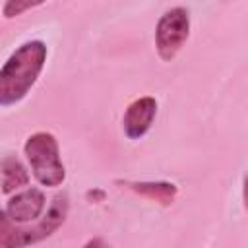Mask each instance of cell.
Masks as SVG:
<instances>
[{
    "label": "cell",
    "mask_w": 248,
    "mask_h": 248,
    "mask_svg": "<svg viewBox=\"0 0 248 248\" xmlns=\"http://www.w3.org/2000/svg\"><path fill=\"white\" fill-rule=\"evenodd\" d=\"M23 153L29 161L31 174L41 186H60L66 178V169L60 159L58 141L50 132H35L25 140Z\"/></svg>",
    "instance_id": "3"
},
{
    "label": "cell",
    "mask_w": 248,
    "mask_h": 248,
    "mask_svg": "<svg viewBox=\"0 0 248 248\" xmlns=\"http://www.w3.org/2000/svg\"><path fill=\"white\" fill-rule=\"evenodd\" d=\"M157 114V101L149 95L140 97L136 101H132L122 116V130L126 134L128 140H140L143 138Z\"/></svg>",
    "instance_id": "6"
},
{
    "label": "cell",
    "mask_w": 248,
    "mask_h": 248,
    "mask_svg": "<svg viewBox=\"0 0 248 248\" xmlns=\"http://www.w3.org/2000/svg\"><path fill=\"white\" fill-rule=\"evenodd\" d=\"M83 248H108V244H107L101 236H95V238H89V240L83 244Z\"/></svg>",
    "instance_id": "10"
},
{
    "label": "cell",
    "mask_w": 248,
    "mask_h": 248,
    "mask_svg": "<svg viewBox=\"0 0 248 248\" xmlns=\"http://www.w3.org/2000/svg\"><path fill=\"white\" fill-rule=\"evenodd\" d=\"M190 35V14L182 6H174L167 10L155 27V48L161 60L170 62Z\"/></svg>",
    "instance_id": "4"
},
{
    "label": "cell",
    "mask_w": 248,
    "mask_h": 248,
    "mask_svg": "<svg viewBox=\"0 0 248 248\" xmlns=\"http://www.w3.org/2000/svg\"><path fill=\"white\" fill-rule=\"evenodd\" d=\"M37 6H43V2H21V0H8L4 6H2V14L4 17L12 19L16 16H21L23 12L31 10V8H37Z\"/></svg>",
    "instance_id": "9"
},
{
    "label": "cell",
    "mask_w": 248,
    "mask_h": 248,
    "mask_svg": "<svg viewBox=\"0 0 248 248\" xmlns=\"http://www.w3.org/2000/svg\"><path fill=\"white\" fill-rule=\"evenodd\" d=\"M124 184L128 190L149 198L153 202H159L163 205H170L178 194V188L172 182H120Z\"/></svg>",
    "instance_id": "8"
},
{
    "label": "cell",
    "mask_w": 248,
    "mask_h": 248,
    "mask_svg": "<svg viewBox=\"0 0 248 248\" xmlns=\"http://www.w3.org/2000/svg\"><path fill=\"white\" fill-rule=\"evenodd\" d=\"M46 45L43 41H27L19 45L0 68V107L19 103L35 85L46 62Z\"/></svg>",
    "instance_id": "1"
},
{
    "label": "cell",
    "mask_w": 248,
    "mask_h": 248,
    "mask_svg": "<svg viewBox=\"0 0 248 248\" xmlns=\"http://www.w3.org/2000/svg\"><path fill=\"white\" fill-rule=\"evenodd\" d=\"M87 198H89V200H95V198H97V200H103V198H105V192H103V190H89V192H87Z\"/></svg>",
    "instance_id": "11"
},
{
    "label": "cell",
    "mask_w": 248,
    "mask_h": 248,
    "mask_svg": "<svg viewBox=\"0 0 248 248\" xmlns=\"http://www.w3.org/2000/svg\"><path fill=\"white\" fill-rule=\"evenodd\" d=\"M45 207H46V200H45L43 190L31 186V188L16 192L8 200L4 213L16 225H23V223H29V221H37L43 215Z\"/></svg>",
    "instance_id": "5"
},
{
    "label": "cell",
    "mask_w": 248,
    "mask_h": 248,
    "mask_svg": "<svg viewBox=\"0 0 248 248\" xmlns=\"http://www.w3.org/2000/svg\"><path fill=\"white\" fill-rule=\"evenodd\" d=\"M0 174H2V192L4 194H14L19 188L29 184V172L23 167V163L10 155L0 163Z\"/></svg>",
    "instance_id": "7"
},
{
    "label": "cell",
    "mask_w": 248,
    "mask_h": 248,
    "mask_svg": "<svg viewBox=\"0 0 248 248\" xmlns=\"http://www.w3.org/2000/svg\"><path fill=\"white\" fill-rule=\"evenodd\" d=\"M68 215V196L60 194L52 200L45 215L35 223V227H21L10 221V217L0 209V248H25L29 244L48 238Z\"/></svg>",
    "instance_id": "2"
}]
</instances>
